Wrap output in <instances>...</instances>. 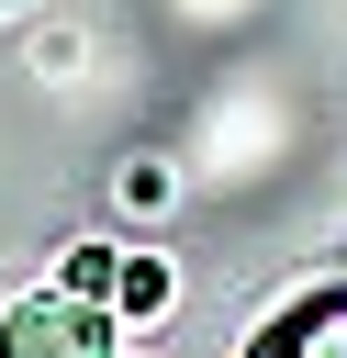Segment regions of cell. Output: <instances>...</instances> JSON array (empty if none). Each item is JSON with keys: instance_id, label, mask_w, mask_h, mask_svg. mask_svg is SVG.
<instances>
[{"instance_id": "277c9868", "label": "cell", "mask_w": 347, "mask_h": 358, "mask_svg": "<svg viewBox=\"0 0 347 358\" xmlns=\"http://www.w3.org/2000/svg\"><path fill=\"white\" fill-rule=\"evenodd\" d=\"M112 280H123V257H112V246H78V257H67V291H90V302H101Z\"/></svg>"}, {"instance_id": "6da1fadb", "label": "cell", "mask_w": 347, "mask_h": 358, "mask_svg": "<svg viewBox=\"0 0 347 358\" xmlns=\"http://www.w3.org/2000/svg\"><path fill=\"white\" fill-rule=\"evenodd\" d=\"M0 347L11 358H90L101 347V313H90V291H56V302H22L0 324Z\"/></svg>"}, {"instance_id": "3957f363", "label": "cell", "mask_w": 347, "mask_h": 358, "mask_svg": "<svg viewBox=\"0 0 347 358\" xmlns=\"http://www.w3.org/2000/svg\"><path fill=\"white\" fill-rule=\"evenodd\" d=\"M112 302H123V313H157V302H168V268H157V257H123Z\"/></svg>"}, {"instance_id": "7a4b0ae2", "label": "cell", "mask_w": 347, "mask_h": 358, "mask_svg": "<svg viewBox=\"0 0 347 358\" xmlns=\"http://www.w3.org/2000/svg\"><path fill=\"white\" fill-rule=\"evenodd\" d=\"M257 336H269V347H347V291H325V302H291V313H269Z\"/></svg>"}]
</instances>
